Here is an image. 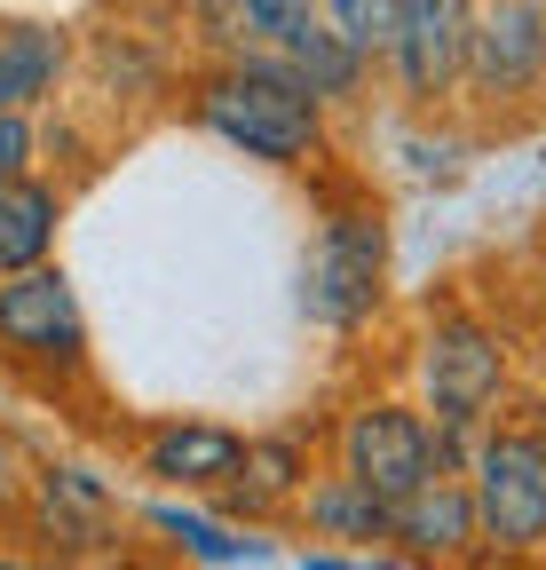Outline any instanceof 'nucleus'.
Listing matches in <instances>:
<instances>
[{
    "label": "nucleus",
    "instance_id": "1",
    "mask_svg": "<svg viewBox=\"0 0 546 570\" xmlns=\"http://www.w3.org/2000/svg\"><path fill=\"white\" fill-rule=\"evenodd\" d=\"M190 111L198 127H215L222 142H238L246 159H269V167H301L325 142V104L286 56H222L190 88Z\"/></svg>",
    "mask_w": 546,
    "mask_h": 570
},
{
    "label": "nucleus",
    "instance_id": "6",
    "mask_svg": "<svg viewBox=\"0 0 546 570\" xmlns=\"http://www.w3.org/2000/svg\"><path fill=\"white\" fill-rule=\"evenodd\" d=\"M0 356L17 365H48V373H72L88 356V317L80 294L56 262L24 269V277H0Z\"/></svg>",
    "mask_w": 546,
    "mask_h": 570
},
{
    "label": "nucleus",
    "instance_id": "24",
    "mask_svg": "<svg viewBox=\"0 0 546 570\" xmlns=\"http://www.w3.org/2000/svg\"><path fill=\"white\" fill-rule=\"evenodd\" d=\"M538 554H546V539H538Z\"/></svg>",
    "mask_w": 546,
    "mask_h": 570
},
{
    "label": "nucleus",
    "instance_id": "8",
    "mask_svg": "<svg viewBox=\"0 0 546 570\" xmlns=\"http://www.w3.org/2000/svg\"><path fill=\"white\" fill-rule=\"evenodd\" d=\"M538 71H546V0H484L467 40V88L507 104L538 88Z\"/></svg>",
    "mask_w": 546,
    "mask_h": 570
},
{
    "label": "nucleus",
    "instance_id": "13",
    "mask_svg": "<svg viewBox=\"0 0 546 570\" xmlns=\"http://www.w3.org/2000/svg\"><path fill=\"white\" fill-rule=\"evenodd\" d=\"M56 223H63V190H56V183L24 175V183L0 190V277L40 269L48 246H56Z\"/></svg>",
    "mask_w": 546,
    "mask_h": 570
},
{
    "label": "nucleus",
    "instance_id": "21",
    "mask_svg": "<svg viewBox=\"0 0 546 570\" xmlns=\"http://www.w3.org/2000/svg\"><path fill=\"white\" fill-rule=\"evenodd\" d=\"M0 570H72V562H32V554H0Z\"/></svg>",
    "mask_w": 546,
    "mask_h": 570
},
{
    "label": "nucleus",
    "instance_id": "2",
    "mask_svg": "<svg viewBox=\"0 0 546 570\" xmlns=\"http://www.w3.org/2000/svg\"><path fill=\"white\" fill-rule=\"evenodd\" d=\"M380 277H388V223L373 198L349 206H325V223L309 238V269H301V309L325 333H349L373 317L380 302Z\"/></svg>",
    "mask_w": 546,
    "mask_h": 570
},
{
    "label": "nucleus",
    "instance_id": "14",
    "mask_svg": "<svg viewBox=\"0 0 546 570\" xmlns=\"http://www.w3.org/2000/svg\"><path fill=\"white\" fill-rule=\"evenodd\" d=\"M301 515L317 539H349V547H373V539H396V499L365 491L357 475H325L301 491Z\"/></svg>",
    "mask_w": 546,
    "mask_h": 570
},
{
    "label": "nucleus",
    "instance_id": "11",
    "mask_svg": "<svg viewBox=\"0 0 546 570\" xmlns=\"http://www.w3.org/2000/svg\"><path fill=\"white\" fill-rule=\"evenodd\" d=\"M32 515H40V531H48V562H72V554L103 547V531H111V499H103L80 468H48L40 491H32Z\"/></svg>",
    "mask_w": 546,
    "mask_h": 570
},
{
    "label": "nucleus",
    "instance_id": "18",
    "mask_svg": "<svg viewBox=\"0 0 546 570\" xmlns=\"http://www.w3.org/2000/svg\"><path fill=\"white\" fill-rule=\"evenodd\" d=\"M151 523H159V531H175L190 554H207V562H238V554H254V539H222L207 515H182V508H159Z\"/></svg>",
    "mask_w": 546,
    "mask_h": 570
},
{
    "label": "nucleus",
    "instance_id": "22",
    "mask_svg": "<svg viewBox=\"0 0 546 570\" xmlns=\"http://www.w3.org/2000/svg\"><path fill=\"white\" fill-rule=\"evenodd\" d=\"M309 570H357V562H340V554H309Z\"/></svg>",
    "mask_w": 546,
    "mask_h": 570
},
{
    "label": "nucleus",
    "instance_id": "12",
    "mask_svg": "<svg viewBox=\"0 0 546 570\" xmlns=\"http://www.w3.org/2000/svg\"><path fill=\"white\" fill-rule=\"evenodd\" d=\"M63 80V32L56 24H0V119H24Z\"/></svg>",
    "mask_w": 546,
    "mask_h": 570
},
{
    "label": "nucleus",
    "instance_id": "17",
    "mask_svg": "<svg viewBox=\"0 0 546 570\" xmlns=\"http://www.w3.org/2000/svg\"><path fill=\"white\" fill-rule=\"evenodd\" d=\"M317 17L340 48H357L365 63L396 48V17H404V0H317Z\"/></svg>",
    "mask_w": 546,
    "mask_h": 570
},
{
    "label": "nucleus",
    "instance_id": "5",
    "mask_svg": "<svg viewBox=\"0 0 546 570\" xmlns=\"http://www.w3.org/2000/svg\"><path fill=\"white\" fill-rule=\"evenodd\" d=\"M420 381H428V412H436V428L444 436H475V428L492 420V404H499V389H507V348L475 325V317H436L428 325V341H420Z\"/></svg>",
    "mask_w": 546,
    "mask_h": 570
},
{
    "label": "nucleus",
    "instance_id": "23",
    "mask_svg": "<svg viewBox=\"0 0 546 570\" xmlns=\"http://www.w3.org/2000/svg\"><path fill=\"white\" fill-rule=\"evenodd\" d=\"M119 570H143V562H119Z\"/></svg>",
    "mask_w": 546,
    "mask_h": 570
},
{
    "label": "nucleus",
    "instance_id": "7",
    "mask_svg": "<svg viewBox=\"0 0 546 570\" xmlns=\"http://www.w3.org/2000/svg\"><path fill=\"white\" fill-rule=\"evenodd\" d=\"M467 40H475V0H404L396 17V88L413 104H444L467 80Z\"/></svg>",
    "mask_w": 546,
    "mask_h": 570
},
{
    "label": "nucleus",
    "instance_id": "15",
    "mask_svg": "<svg viewBox=\"0 0 546 570\" xmlns=\"http://www.w3.org/2000/svg\"><path fill=\"white\" fill-rule=\"evenodd\" d=\"M294 491H309V452L294 436H254L246 444V468L230 483V508L238 515H269V508H286Z\"/></svg>",
    "mask_w": 546,
    "mask_h": 570
},
{
    "label": "nucleus",
    "instance_id": "16",
    "mask_svg": "<svg viewBox=\"0 0 546 570\" xmlns=\"http://www.w3.org/2000/svg\"><path fill=\"white\" fill-rule=\"evenodd\" d=\"M222 9L238 17V32H246V48H254V56H286V63L325 32L317 0H222Z\"/></svg>",
    "mask_w": 546,
    "mask_h": 570
},
{
    "label": "nucleus",
    "instance_id": "10",
    "mask_svg": "<svg viewBox=\"0 0 546 570\" xmlns=\"http://www.w3.org/2000/svg\"><path fill=\"white\" fill-rule=\"evenodd\" d=\"M143 468L151 475H167V483H182V491H198V483H238V468H246V436H230V428H207V420H175V428H159V436L143 444Z\"/></svg>",
    "mask_w": 546,
    "mask_h": 570
},
{
    "label": "nucleus",
    "instance_id": "3",
    "mask_svg": "<svg viewBox=\"0 0 546 570\" xmlns=\"http://www.w3.org/2000/svg\"><path fill=\"white\" fill-rule=\"evenodd\" d=\"M459 436L428 428V412L413 404H357L340 420V475H357L380 499H413L436 475H459Z\"/></svg>",
    "mask_w": 546,
    "mask_h": 570
},
{
    "label": "nucleus",
    "instance_id": "20",
    "mask_svg": "<svg viewBox=\"0 0 546 570\" xmlns=\"http://www.w3.org/2000/svg\"><path fill=\"white\" fill-rule=\"evenodd\" d=\"M17 499H24V460H17V444L0 436V523L17 515Z\"/></svg>",
    "mask_w": 546,
    "mask_h": 570
},
{
    "label": "nucleus",
    "instance_id": "9",
    "mask_svg": "<svg viewBox=\"0 0 546 570\" xmlns=\"http://www.w3.org/2000/svg\"><path fill=\"white\" fill-rule=\"evenodd\" d=\"M396 547L413 562H459L484 547V515H475L467 475H436L413 499H396Z\"/></svg>",
    "mask_w": 546,
    "mask_h": 570
},
{
    "label": "nucleus",
    "instance_id": "19",
    "mask_svg": "<svg viewBox=\"0 0 546 570\" xmlns=\"http://www.w3.org/2000/svg\"><path fill=\"white\" fill-rule=\"evenodd\" d=\"M32 175V119H0V190Z\"/></svg>",
    "mask_w": 546,
    "mask_h": 570
},
{
    "label": "nucleus",
    "instance_id": "4",
    "mask_svg": "<svg viewBox=\"0 0 546 570\" xmlns=\"http://www.w3.org/2000/svg\"><path fill=\"white\" fill-rule=\"evenodd\" d=\"M467 491L484 515V547L530 554L546 539V428H484L467 452Z\"/></svg>",
    "mask_w": 546,
    "mask_h": 570
}]
</instances>
